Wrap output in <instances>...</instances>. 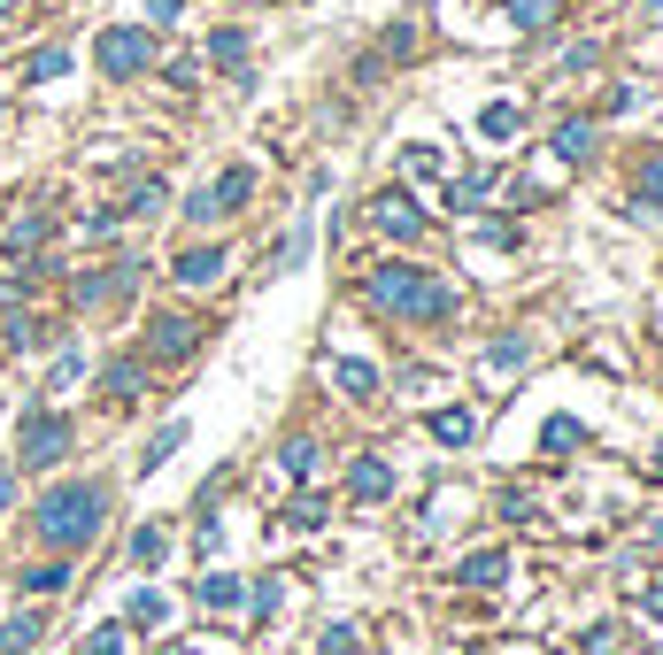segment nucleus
Returning a JSON list of instances; mask_svg holds the SVG:
<instances>
[{
	"label": "nucleus",
	"mask_w": 663,
	"mask_h": 655,
	"mask_svg": "<svg viewBox=\"0 0 663 655\" xmlns=\"http://www.w3.org/2000/svg\"><path fill=\"white\" fill-rule=\"evenodd\" d=\"M101 516H109V493L70 479V487H54L47 501H39V516H31V524H39V540H47V547H62V555H70V547H85V540L101 532Z\"/></svg>",
	"instance_id": "obj_1"
},
{
	"label": "nucleus",
	"mask_w": 663,
	"mask_h": 655,
	"mask_svg": "<svg viewBox=\"0 0 663 655\" xmlns=\"http://www.w3.org/2000/svg\"><path fill=\"white\" fill-rule=\"evenodd\" d=\"M370 301H378V309H394V317H417V325H440V317H456V294H448L440 278L409 270V263H386V270H370Z\"/></svg>",
	"instance_id": "obj_2"
},
{
	"label": "nucleus",
	"mask_w": 663,
	"mask_h": 655,
	"mask_svg": "<svg viewBox=\"0 0 663 655\" xmlns=\"http://www.w3.org/2000/svg\"><path fill=\"white\" fill-rule=\"evenodd\" d=\"M16 456H23V471H54V463L70 456V417L31 409V417H23V440H16Z\"/></svg>",
	"instance_id": "obj_3"
},
{
	"label": "nucleus",
	"mask_w": 663,
	"mask_h": 655,
	"mask_svg": "<svg viewBox=\"0 0 663 655\" xmlns=\"http://www.w3.org/2000/svg\"><path fill=\"white\" fill-rule=\"evenodd\" d=\"M93 54H101V70H109V78H140V70L155 62V39H147V31H132V23H109Z\"/></svg>",
	"instance_id": "obj_4"
},
{
	"label": "nucleus",
	"mask_w": 663,
	"mask_h": 655,
	"mask_svg": "<svg viewBox=\"0 0 663 655\" xmlns=\"http://www.w3.org/2000/svg\"><path fill=\"white\" fill-rule=\"evenodd\" d=\"M247 193H255V170H247V163H232L224 177H216V185H201V193L185 201V216H193V224H216V216H232V208H239Z\"/></svg>",
	"instance_id": "obj_5"
},
{
	"label": "nucleus",
	"mask_w": 663,
	"mask_h": 655,
	"mask_svg": "<svg viewBox=\"0 0 663 655\" xmlns=\"http://www.w3.org/2000/svg\"><path fill=\"white\" fill-rule=\"evenodd\" d=\"M370 224H378L386 239H417V232H425V208H417L409 193H378V208H370Z\"/></svg>",
	"instance_id": "obj_6"
},
{
	"label": "nucleus",
	"mask_w": 663,
	"mask_h": 655,
	"mask_svg": "<svg viewBox=\"0 0 663 655\" xmlns=\"http://www.w3.org/2000/svg\"><path fill=\"white\" fill-rule=\"evenodd\" d=\"M147 347H155L163 362H185V355L201 347V325H193V317H155V339H147Z\"/></svg>",
	"instance_id": "obj_7"
},
{
	"label": "nucleus",
	"mask_w": 663,
	"mask_h": 655,
	"mask_svg": "<svg viewBox=\"0 0 663 655\" xmlns=\"http://www.w3.org/2000/svg\"><path fill=\"white\" fill-rule=\"evenodd\" d=\"M193 602H201V610H239L247 586H239L232 571H201V579H193Z\"/></svg>",
	"instance_id": "obj_8"
},
{
	"label": "nucleus",
	"mask_w": 663,
	"mask_h": 655,
	"mask_svg": "<svg viewBox=\"0 0 663 655\" xmlns=\"http://www.w3.org/2000/svg\"><path fill=\"white\" fill-rule=\"evenodd\" d=\"M224 278V247H185L177 255V286H216Z\"/></svg>",
	"instance_id": "obj_9"
},
{
	"label": "nucleus",
	"mask_w": 663,
	"mask_h": 655,
	"mask_svg": "<svg viewBox=\"0 0 663 655\" xmlns=\"http://www.w3.org/2000/svg\"><path fill=\"white\" fill-rule=\"evenodd\" d=\"M347 493H355V501H386V493H394V471H386L378 456H363V463L347 471Z\"/></svg>",
	"instance_id": "obj_10"
},
{
	"label": "nucleus",
	"mask_w": 663,
	"mask_h": 655,
	"mask_svg": "<svg viewBox=\"0 0 663 655\" xmlns=\"http://www.w3.org/2000/svg\"><path fill=\"white\" fill-rule=\"evenodd\" d=\"M456 579H463V586H501V579H509V555H501V547H479V555H463Z\"/></svg>",
	"instance_id": "obj_11"
},
{
	"label": "nucleus",
	"mask_w": 663,
	"mask_h": 655,
	"mask_svg": "<svg viewBox=\"0 0 663 655\" xmlns=\"http://www.w3.org/2000/svg\"><path fill=\"white\" fill-rule=\"evenodd\" d=\"M332 386H339L347 401H370V393H378V370H370V362H332Z\"/></svg>",
	"instance_id": "obj_12"
},
{
	"label": "nucleus",
	"mask_w": 663,
	"mask_h": 655,
	"mask_svg": "<svg viewBox=\"0 0 663 655\" xmlns=\"http://www.w3.org/2000/svg\"><path fill=\"white\" fill-rule=\"evenodd\" d=\"M594 155V124H555V163H586Z\"/></svg>",
	"instance_id": "obj_13"
},
{
	"label": "nucleus",
	"mask_w": 663,
	"mask_h": 655,
	"mask_svg": "<svg viewBox=\"0 0 663 655\" xmlns=\"http://www.w3.org/2000/svg\"><path fill=\"white\" fill-rule=\"evenodd\" d=\"M163 555H170V532H163V524H140V532H132V563H140V571H155Z\"/></svg>",
	"instance_id": "obj_14"
},
{
	"label": "nucleus",
	"mask_w": 663,
	"mask_h": 655,
	"mask_svg": "<svg viewBox=\"0 0 663 655\" xmlns=\"http://www.w3.org/2000/svg\"><path fill=\"white\" fill-rule=\"evenodd\" d=\"M471 432H479V417H471V409H440V417H432V440H448V448H463Z\"/></svg>",
	"instance_id": "obj_15"
},
{
	"label": "nucleus",
	"mask_w": 663,
	"mask_h": 655,
	"mask_svg": "<svg viewBox=\"0 0 663 655\" xmlns=\"http://www.w3.org/2000/svg\"><path fill=\"white\" fill-rule=\"evenodd\" d=\"M177 448H185V424H163V432L147 440V456H140V471H163V463L177 456Z\"/></svg>",
	"instance_id": "obj_16"
},
{
	"label": "nucleus",
	"mask_w": 663,
	"mask_h": 655,
	"mask_svg": "<svg viewBox=\"0 0 663 655\" xmlns=\"http://www.w3.org/2000/svg\"><path fill=\"white\" fill-rule=\"evenodd\" d=\"M62 70H70V47H39V54L23 62V78H31V85H47V78H62Z\"/></svg>",
	"instance_id": "obj_17"
},
{
	"label": "nucleus",
	"mask_w": 663,
	"mask_h": 655,
	"mask_svg": "<svg viewBox=\"0 0 663 655\" xmlns=\"http://www.w3.org/2000/svg\"><path fill=\"white\" fill-rule=\"evenodd\" d=\"M555 8H563V0H509L517 31H548V23H555Z\"/></svg>",
	"instance_id": "obj_18"
},
{
	"label": "nucleus",
	"mask_w": 663,
	"mask_h": 655,
	"mask_svg": "<svg viewBox=\"0 0 663 655\" xmlns=\"http://www.w3.org/2000/svg\"><path fill=\"white\" fill-rule=\"evenodd\" d=\"M124 617H132V625H147V633H155V625H163V617H170V602H163V594H155V586H140V594H132V610H124Z\"/></svg>",
	"instance_id": "obj_19"
},
{
	"label": "nucleus",
	"mask_w": 663,
	"mask_h": 655,
	"mask_svg": "<svg viewBox=\"0 0 663 655\" xmlns=\"http://www.w3.org/2000/svg\"><path fill=\"white\" fill-rule=\"evenodd\" d=\"M208 54H216L224 70H239V62H247V31H208Z\"/></svg>",
	"instance_id": "obj_20"
},
{
	"label": "nucleus",
	"mask_w": 663,
	"mask_h": 655,
	"mask_svg": "<svg viewBox=\"0 0 663 655\" xmlns=\"http://www.w3.org/2000/svg\"><path fill=\"white\" fill-rule=\"evenodd\" d=\"M317 655H363V625H325Z\"/></svg>",
	"instance_id": "obj_21"
},
{
	"label": "nucleus",
	"mask_w": 663,
	"mask_h": 655,
	"mask_svg": "<svg viewBox=\"0 0 663 655\" xmlns=\"http://www.w3.org/2000/svg\"><path fill=\"white\" fill-rule=\"evenodd\" d=\"M31 641H39V617H8L0 625V655H23Z\"/></svg>",
	"instance_id": "obj_22"
},
{
	"label": "nucleus",
	"mask_w": 663,
	"mask_h": 655,
	"mask_svg": "<svg viewBox=\"0 0 663 655\" xmlns=\"http://www.w3.org/2000/svg\"><path fill=\"white\" fill-rule=\"evenodd\" d=\"M479 132H487V140H517V109H509V101H494V109L479 116Z\"/></svg>",
	"instance_id": "obj_23"
},
{
	"label": "nucleus",
	"mask_w": 663,
	"mask_h": 655,
	"mask_svg": "<svg viewBox=\"0 0 663 655\" xmlns=\"http://www.w3.org/2000/svg\"><path fill=\"white\" fill-rule=\"evenodd\" d=\"M524 355H532L524 339H494V347H487V362H494V370H524Z\"/></svg>",
	"instance_id": "obj_24"
},
{
	"label": "nucleus",
	"mask_w": 663,
	"mask_h": 655,
	"mask_svg": "<svg viewBox=\"0 0 663 655\" xmlns=\"http://www.w3.org/2000/svg\"><path fill=\"white\" fill-rule=\"evenodd\" d=\"M479 193H487V170H479V177H456V185H448V208H479Z\"/></svg>",
	"instance_id": "obj_25"
},
{
	"label": "nucleus",
	"mask_w": 663,
	"mask_h": 655,
	"mask_svg": "<svg viewBox=\"0 0 663 655\" xmlns=\"http://www.w3.org/2000/svg\"><path fill=\"white\" fill-rule=\"evenodd\" d=\"M286 471L309 479V471H317V440H286Z\"/></svg>",
	"instance_id": "obj_26"
},
{
	"label": "nucleus",
	"mask_w": 663,
	"mask_h": 655,
	"mask_svg": "<svg viewBox=\"0 0 663 655\" xmlns=\"http://www.w3.org/2000/svg\"><path fill=\"white\" fill-rule=\"evenodd\" d=\"M62 579H70V571H62V563H39V571H23V594H54V586H62Z\"/></svg>",
	"instance_id": "obj_27"
},
{
	"label": "nucleus",
	"mask_w": 663,
	"mask_h": 655,
	"mask_svg": "<svg viewBox=\"0 0 663 655\" xmlns=\"http://www.w3.org/2000/svg\"><path fill=\"white\" fill-rule=\"evenodd\" d=\"M39 239H47V224H39V216H31V224H16V232H8V255H31V247H39Z\"/></svg>",
	"instance_id": "obj_28"
},
{
	"label": "nucleus",
	"mask_w": 663,
	"mask_h": 655,
	"mask_svg": "<svg viewBox=\"0 0 663 655\" xmlns=\"http://www.w3.org/2000/svg\"><path fill=\"white\" fill-rule=\"evenodd\" d=\"M132 386H140V362H116L109 370V401H132Z\"/></svg>",
	"instance_id": "obj_29"
},
{
	"label": "nucleus",
	"mask_w": 663,
	"mask_h": 655,
	"mask_svg": "<svg viewBox=\"0 0 663 655\" xmlns=\"http://www.w3.org/2000/svg\"><path fill=\"white\" fill-rule=\"evenodd\" d=\"M540 440H548V448H555V456H563V448H571V440H579V417H548V432H540Z\"/></svg>",
	"instance_id": "obj_30"
},
{
	"label": "nucleus",
	"mask_w": 663,
	"mask_h": 655,
	"mask_svg": "<svg viewBox=\"0 0 663 655\" xmlns=\"http://www.w3.org/2000/svg\"><path fill=\"white\" fill-rule=\"evenodd\" d=\"M401 170H409V177H440V155H432V147H409Z\"/></svg>",
	"instance_id": "obj_31"
},
{
	"label": "nucleus",
	"mask_w": 663,
	"mask_h": 655,
	"mask_svg": "<svg viewBox=\"0 0 663 655\" xmlns=\"http://www.w3.org/2000/svg\"><path fill=\"white\" fill-rule=\"evenodd\" d=\"M85 655H124V625H101V633L85 641Z\"/></svg>",
	"instance_id": "obj_32"
},
{
	"label": "nucleus",
	"mask_w": 663,
	"mask_h": 655,
	"mask_svg": "<svg viewBox=\"0 0 663 655\" xmlns=\"http://www.w3.org/2000/svg\"><path fill=\"white\" fill-rule=\"evenodd\" d=\"M278 594H286L278 579H263V586H247V602H255V617H271V610H278Z\"/></svg>",
	"instance_id": "obj_33"
},
{
	"label": "nucleus",
	"mask_w": 663,
	"mask_h": 655,
	"mask_svg": "<svg viewBox=\"0 0 663 655\" xmlns=\"http://www.w3.org/2000/svg\"><path fill=\"white\" fill-rule=\"evenodd\" d=\"M641 201H649V208H656V201H663V155H656V163H649V170H641Z\"/></svg>",
	"instance_id": "obj_34"
},
{
	"label": "nucleus",
	"mask_w": 663,
	"mask_h": 655,
	"mask_svg": "<svg viewBox=\"0 0 663 655\" xmlns=\"http://www.w3.org/2000/svg\"><path fill=\"white\" fill-rule=\"evenodd\" d=\"M147 16H155V23H170V16H177V0H147Z\"/></svg>",
	"instance_id": "obj_35"
},
{
	"label": "nucleus",
	"mask_w": 663,
	"mask_h": 655,
	"mask_svg": "<svg viewBox=\"0 0 663 655\" xmlns=\"http://www.w3.org/2000/svg\"><path fill=\"white\" fill-rule=\"evenodd\" d=\"M8 501H16V479H8V471H0V509H8Z\"/></svg>",
	"instance_id": "obj_36"
},
{
	"label": "nucleus",
	"mask_w": 663,
	"mask_h": 655,
	"mask_svg": "<svg viewBox=\"0 0 663 655\" xmlns=\"http://www.w3.org/2000/svg\"><path fill=\"white\" fill-rule=\"evenodd\" d=\"M649 540H656V547H663V516H656V524H649Z\"/></svg>",
	"instance_id": "obj_37"
},
{
	"label": "nucleus",
	"mask_w": 663,
	"mask_h": 655,
	"mask_svg": "<svg viewBox=\"0 0 663 655\" xmlns=\"http://www.w3.org/2000/svg\"><path fill=\"white\" fill-rule=\"evenodd\" d=\"M163 655H193V648H163Z\"/></svg>",
	"instance_id": "obj_38"
},
{
	"label": "nucleus",
	"mask_w": 663,
	"mask_h": 655,
	"mask_svg": "<svg viewBox=\"0 0 663 655\" xmlns=\"http://www.w3.org/2000/svg\"><path fill=\"white\" fill-rule=\"evenodd\" d=\"M8 8H16V0H0V16H8Z\"/></svg>",
	"instance_id": "obj_39"
},
{
	"label": "nucleus",
	"mask_w": 663,
	"mask_h": 655,
	"mask_svg": "<svg viewBox=\"0 0 663 655\" xmlns=\"http://www.w3.org/2000/svg\"><path fill=\"white\" fill-rule=\"evenodd\" d=\"M656 471H663V448H656Z\"/></svg>",
	"instance_id": "obj_40"
},
{
	"label": "nucleus",
	"mask_w": 663,
	"mask_h": 655,
	"mask_svg": "<svg viewBox=\"0 0 663 655\" xmlns=\"http://www.w3.org/2000/svg\"><path fill=\"white\" fill-rule=\"evenodd\" d=\"M471 655H494V648H471Z\"/></svg>",
	"instance_id": "obj_41"
}]
</instances>
